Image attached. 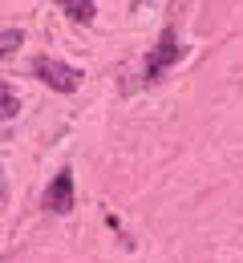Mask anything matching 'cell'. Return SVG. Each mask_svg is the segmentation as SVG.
Returning <instances> with one entry per match:
<instances>
[{"label":"cell","instance_id":"6da1fadb","mask_svg":"<svg viewBox=\"0 0 243 263\" xmlns=\"http://www.w3.org/2000/svg\"><path fill=\"white\" fill-rule=\"evenodd\" d=\"M33 77H41L45 85H53L57 93H73V89L81 85L85 73L73 69V65H65V61H57V57H45V53H41V57L33 61Z\"/></svg>","mask_w":243,"mask_h":263},{"label":"cell","instance_id":"7a4b0ae2","mask_svg":"<svg viewBox=\"0 0 243 263\" xmlns=\"http://www.w3.org/2000/svg\"><path fill=\"white\" fill-rule=\"evenodd\" d=\"M186 53V45H178V36H174V29H166V33L158 36V45H154V53L146 57V65H142V81H158L166 69L178 61Z\"/></svg>","mask_w":243,"mask_h":263},{"label":"cell","instance_id":"3957f363","mask_svg":"<svg viewBox=\"0 0 243 263\" xmlns=\"http://www.w3.org/2000/svg\"><path fill=\"white\" fill-rule=\"evenodd\" d=\"M73 174L69 170H61L49 186H45V211H53V215H69L73 211Z\"/></svg>","mask_w":243,"mask_h":263},{"label":"cell","instance_id":"277c9868","mask_svg":"<svg viewBox=\"0 0 243 263\" xmlns=\"http://www.w3.org/2000/svg\"><path fill=\"white\" fill-rule=\"evenodd\" d=\"M65 4V12H69L73 21H81V25H89L94 16H98V8H94V0H61Z\"/></svg>","mask_w":243,"mask_h":263},{"label":"cell","instance_id":"5b68a950","mask_svg":"<svg viewBox=\"0 0 243 263\" xmlns=\"http://www.w3.org/2000/svg\"><path fill=\"white\" fill-rule=\"evenodd\" d=\"M16 109H21V101L12 93V85L0 77V118H16Z\"/></svg>","mask_w":243,"mask_h":263},{"label":"cell","instance_id":"8992f818","mask_svg":"<svg viewBox=\"0 0 243 263\" xmlns=\"http://www.w3.org/2000/svg\"><path fill=\"white\" fill-rule=\"evenodd\" d=\"M21 41H25L21 29H4V33H0V57H12V53L21 49Z\"/></svg>","mask_w":243,"mask_h":263},{"label":"cell","instance_id":"52a82bcc","mask_svg":"<svg viewBox=\"0 0 243 263\" xmlns=\"http://www.w3.org/2000/svg\"><path fill=\"white\" fill-rule=\"evenodd\" d=\"M4 202H8V178H4V170H0V211H4Z\"/></svg>","mask_w":243,"mask_h":263}]
</instances>
